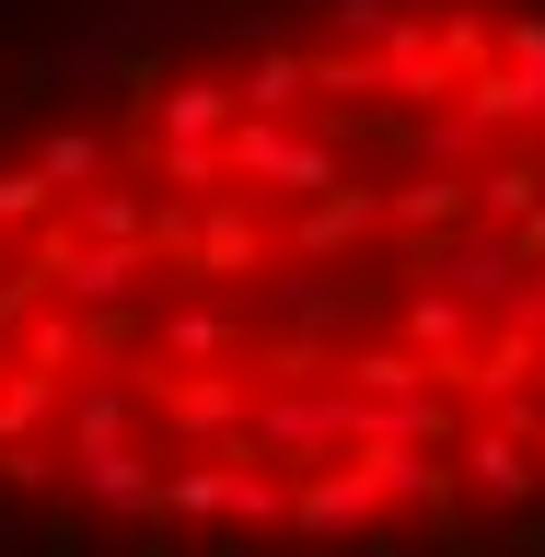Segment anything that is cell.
I'll return each instance as SVG.
<instances>
[{
    "instance_id": "obj_1",
    "label": "cell",
    "mask_w": 545,
    "mask_h": 557,
    "mask_svg": "<svg viewBox=\"0 0 545 557\" xmlns=\"http://www.w3.org/2000/svg\"><path fill=\"white\" fill-rule=\"evenodd\" d=\"M0 151V499L151 557L545 534V0H268Z\"/></svg>"
}]
</instances>
